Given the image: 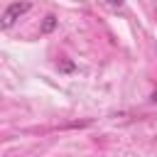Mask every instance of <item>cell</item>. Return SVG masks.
Wrapping results in <instances>:
<instances>
[{"mask_svg": "<svg viewBox=\"0 0 157 157\" xmlns=\"http://www.w3.org/2000/svg\"><path fill=\"white\" fill-rule=\"evenodd\" d=\"M29 7H32V2H27V0H17V2H10L7 7H5V12H2V29H10L25 12H29Z\"/></svg>", "mask_w": 157, "mask_h": 157, "instance_id": "1", "label": "cell"}, {"mask_svg": "<svg viewBox=\"0 0 157 157\" xmlns=\"http://www.w3.org/2000/svg\"><path fill=\"white\" fill-rule=\"evenodd\" d=\"M54 27H56V17H54V15H47V17H44V22H42V34L52 32Z\"/></svg>", "mask_w": 157, "mask_h": 157, "instance_id": "2", "label": "cell"}, {"mask_svg": "<svg viewBox=\"0 0 157 157\" xmlns=\"http://www.w3.org/2000/svg\"><path fill=\"white\" fill-rule=\"evenodd\" d=\"M103 5H108V7H113V10H118V7H123V2L125 0H101Z\"/></svg>", "mask_w": 157, "mask_h": 157, "instance_id": "3", "label": "cell"}, {"mask_svg": "<svg viewBox=\"0 0 157 157\" xmlns=\"http://www.w3.org/2000/svg\"><path fill=\"white\" fill-rule=\"evenodd\" d=\"M152 101H157V91H155V93H152Z\"/></svg>", "mask_w": 157, "mask_h": 157, "instance_id": "4", "label": "cell"}]
</instances>
